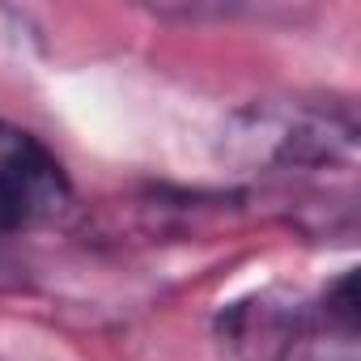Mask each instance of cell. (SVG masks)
I'll use <instances>...</instances> for the list:
<instances>
[{
    "mask_svg": "<svg viewBox=\"0 0 361 361\" xmlns=\"http://www.w3.org/2000/svg\"><path fill=\"white\" fill-rule=\"evenodd\" d=\"M73 200V178L47 140L0 119V238L64 221Z\"/></svg>",
    "mask_w": 361,
    "mask_h": 361,
    "instance_id": "cell-2",
    "label": "cell"
},
{
    "mask_svg": "<svg viewBox=\"0 0 361 361\" xmlns=\"http://www.w3.org/2000/svg\"><path fill=\"white\" fill-rule=\"evenodd\" d=\"M221 153L243 174H319L357 166V119L344 102L268 98L230 115Z\"/></svg>",
    "mask_w": 361,
    "mask_h": 361,
    "instance_id": "cell-1",
    "label": "cell"
}]
</instances>
